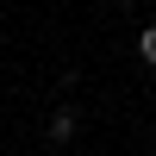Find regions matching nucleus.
Instances as JSON below:
<instances>
[{
	"label": "nucleus",
	"instance_id": "f257e3e1",
	"mask_svg": "<svg viewBox=\"0 0 156 156\" xmlns=\"http://www.w3.org/2000/svg\"><path fill=\"white\" fill-rule=\"evenodd\" d=\"M69 137H75V112L56 106V112H50V144H69Z\"/></svg>",
	"mask_w": 156,
	"mask_h": 156
},
{
	"label": "nucleus",
	"instance_id": "f03ea898",
	"mask_svg": "<svg viewBox=\"0 0 156 156\" xmlns=\"http://www.w3.org/2000/svg\"><path fill=\"white\" fill-rule=\"evenodd\" d=\"M137 56H144V62H150V69H156V25H150V31H144V37H137Z\"/></svg>",
	"mask_w": 156,
	"mask_h": 156
}]
</instances>
